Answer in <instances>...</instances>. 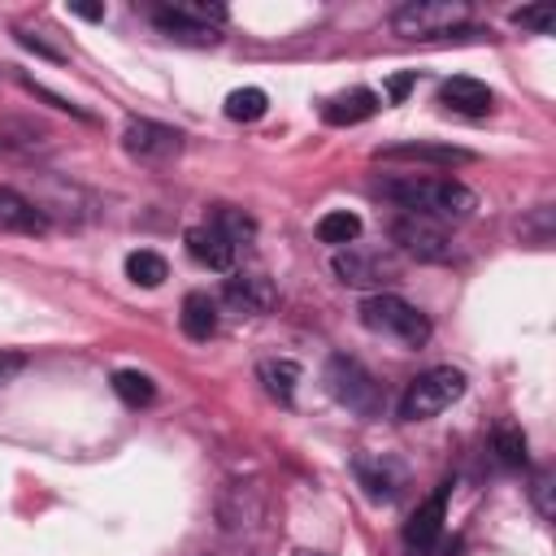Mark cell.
<instances>
[{"label":"cell","mask_w":556,"mask_h":556,"mask_svg":"<svg viewBox=\"0 0 556 556\" xmlns=\"http://www.w3.org/2000/svg\"><path fill=\"white\" fill-rule=\"evenodd\" d=\"M378 191L413 213V217H430V222H465L478 208V195L460 182V178H430V174H400V178H382Z\"/></svg>","instance_id":"1"},{"label":"cell","mask_w":556,"mask_h":556,"mask_svg":"<svg viewBox=\"0 0 556 556\" xmlns=\"http://www.w3.org/2000/svg\"><path fill=\"white\" fill-rule=\"evenodd\" d=\"M361 326L382 334V339H395L404 348H421L430 339V317L417 304H408L404 295H395V291L365 295L361 300Z\"/></svg>","instance_id":"2"},{"label":"cell","mask_w":556,"mask_h":556,"mask_svg":"<svg viewBox=\"0 0 556 556\" xmlns=\"http://www.w3.org/2000/svg\"><path fill=\"white\" fill-rule=\"evenodd\" d=\"M226 22V4H204V0H169L161 9H152V26L161 35H169L174 43H217V26Z\"/></svg>","instance_id":"3"},{"label":"cell","mask_w":556,"mask_h":556,"mask_svg":"<svg viewBox=\"0 0 556 556\" xmlns=\"http://www.w3.org/2000/svg\"><path fill=\"white\" fill-rule=\"evenodd\" d=\"M465 395V374L452 369V365H434L426 374H417L404 395H400V417L404 421H430L439 417L443 408H452L456 400Z\"/></svg>","instance_id":"4"},{"label":"cell","mask_w":556,"mask_h":556,"mask_svg":"<svg viewBox=\"0 0 556 556\" xmlns=\"http://www.w3.org/2000/svg\"><path fill=\"white\" fill-rule=\"evenodd\" d=\"M469 4L465 0H408L391 13V30L404 39H439L452 30H465Z\"/></svg>","instance_id":"5"},{"label":"cell","mask_w":556,"mask_h":556,"mask_svg":"<svg viewBox=\"0 0 556 556\" xmlns=\"http://www.w3.org/2000/svg\"><path fill=\"white\" fill-rule=\"evenodd\" d=\"M326 387H330V395L348 408V413H356V417H378L382 413V387L374 382V374L356 361V356H330L326 361Z\"/></svg>","instance_id":"6"},{"label":"cell","mask_w":556,"mask_h":556,"mask_svg":"<svg viewBox=\"0 0 556 556\" xmlns=\"http://www.w3.org/2000/svg\"><path fill=\"white\" fill-rule=\"evenodd\" d=\"M391 239L400 243V252H408V256H417V261H430V265H443V261H452V235L439 226V222H430V217H413V213H400L395 222H391Z\"/></svg>","instance_id":"7"},{"label":"cell","mask_w":556,"mask_h":556,"mask_svg":"<svg viewBox=\"0 0 556 556\" xmlns=\"http://www.w3.org/2000/svg\"><path fill=\"white\" fill-rule=\"evenodd\" d=\"M122 148L135 161L161 165V161H174L182 152V130H174L165 122H152V117H130L126 130H122Z\"/></svg>","instance_id":"8"},{"label":"cell","mask_w":556,"mask_h":556,"mask_svg":"<svg viewBox=\"0 0 556 556\" xmlns=\"http://www.w3.org/2000/svg\"><path fill=\"white\" fill-rule=\"evenodd\" d=\"M447 491H452V482L434 486V495H430L426 504H417V513L408 517V526H404V547H408V556H434V547H439V539H443Z\"/></svg>","instance_id":"9"},{"label":"cell","mask_w":556,"mask_h":556,"mask_svg":"<svg viewBox=\"0 0 556 556\" xmlns=\"http://www.w3.org/2000/svg\"><path fill=\"white\" fill-rule=\"evenodd\" d=\"M330 269H334V278L343 282V287H361V291H382L387 282H395V265L391 261H382V256H365V252H334L330 256Z\"/></svg>","instance_id":"10"},{"label":"cell","mask_w":556,"mask_h":556,"mask_svg":"<svg viewBox=\"0 0 556 556\" xmlns=\"http://www.w3.org/2000/svg\"><path fill=\"white\" fill-rule=\"evenodd\" d=\"M274 300H278V291L265 274H230L222 282V304L239 317H261L274 308Z\"/></svg>","instance_id":"11"},{"label":"cell","mask_w":556,"mask_h":556,"mask_svg":"<svg viewBox=\"0 0 556 556\" xmlns=\"http://www.w3.org/2000/svg\"><path fill=\"white\" fill-rule=\"evenodd\" d=\"M352 473H356L361 491H365L374 504L395 500V491L404 486V469H400V460H391V456H356V460H352Z\"/></svg>","instance_id":"12"},{"label":"cell","mask_w":556,"mask_h":556,"mask_svg":"<svg viewBox=\"0 0 556 556\" xmlns=\"http://www.w3.org/2000/svg\"><path fill=\"white\" fill-rule=\"evenodd\" d=\"M439 104H443L447 113H460V117H486V113L495 109V96H491L486 83L456 74V78H447V83L439 87Z\"/></svg>","instance_id":"13"},{"label":"cell","mask_w":556,"mask_h":556,"mask_svg":"<svg viewBox=\"0 0 556 556\" xmlns=\"http://www.w3.org/2000/svg\"><path fill=\"white\" fill-rule=\"evenodd\" d=\"M182 243H187V252H191V261L195 265H204V269H213V274H230L235 269V243L226 239V235H217L213 226H191L187 235H182Z\"/></svg>","instance_id":"14"},{"label":"cell","mask_w":556,"mask_h":556,"mask_svg":"<svg viewBox=\"0 0 556 556\" xmlns=\"http://www.w3.org/2000/svg\"><path fill=\"white\" fill-rule=\"evenodd\" d=\"M48 213L26 200L17 187H0V235H43Z\"/></svg>","instance_id":"15"},{"label":"cell","mask_w":556,"mask_h":556,"mask_svg":"<svg viewBox=\"0 0 556 556\" xmlns=\"http://www.w3.org/2000/svg\"><path fill=\"white\" fill-rule=\"evenodd\" d=\"M382 109V96L369 91V87H352V91H339L321 104V122L326 126H356V122H369L374 113Z\"/></svg>","instance_id":"16"},{"label":"cell","mask_w":556,"mask_h":556,"mask_svg":"<svg viewBox=\"0 0 556 556\" xmlns=\"http://www.w3.org/2000/svg\"><path fill=\"white\" fill-rule=\"evenodd\" d=\"M378 161H426V165H465L473 161V152L465 148H447V143H391V148H378Z\"/></svg>","instance_id":"17"},{"label":"cell","mask_w":556,"mask_h":556,"mask_svg":"<svg viewBox=\"0 0 556 556\" xmlns=\"http://www.w3.org/2000/svg\"><path fill=\"white\" fill-rule=\"evenodd\" d=\"M178 321H182V334L204 343L213 330H217V300H208L204 291H187L182 295V308H178Z\"/></svg>","instance_id":"18"},{"label":"cell","mask_w":556,"mask_h":556,"mask_svg":"<svg viewBox=\"0 0 556 556\" xmlns=\"http://www.w3.org/2000/svg\"><path fill=\"white\" fill-rule=\"evenodd\" d=\"M256 378H261V387H265L278 404H291V400H295V387H300V365L287 361V356H269V361L256 365Z\"/></svg>","instance_id":"19"},{"label":"cell","mask_w":556,"mask_h":556,"mask_svg":"<svg viewBox=\"0 0 556 556\" xmlns=\"http://www.w3.org/2000/svg\"><path fill=\"white\" fill-rule=\"evenodd\" d=\"M230 500H239V508H222V526H226V530H243V526H252V521L261 517V491H256V486L235 482V486L222 495V504H230Z\"/></svg>","instance_id":"20"},{"label":"cell","mask_w":556,"mask_h":556,"mask_svg":"<svg viewBox=\"0 0 556 556\" xmlns=\"http://www.w3.org/2000/svg\"><path fill=\"white\" fill-rule=\"evenodd\" d=\"M491 447H495L500 465H508V469H521V465L530 460V452H526V430H521L517 421H500V426L491 430Z\"/></svg>","instance_id":"21"},{"label":"cell","mask_w":556,"mask_h":556,"mask_svg":"<svg viewBox=\"0 0 556 556\" xmlns=\"http://www.w3.org/2000/svg\"><path fill=\"white\" fill-rule=\"evenodd\" d=\"M126 278H130L135 287H161V282L169 278V265H165V256H161V252L139 248V252H130V256H126Z\"/></svg>","instance_id":"22"},{"label":"cell","mask_w":556,"mask_h":556,"mask_svg":"<svg viewBox=\"0 0 556 556\" xmlns=\"http://www.w3.org/2000/svg\"><path fill=\"white\" fill-rule=\"evenodd\" d=\"M113 391H117V400L126 408H143V404L156 400V382L148 374H139V369H117L113 374Z\"/></svg>","instance_id":"23"},{"label":"cell","mask_w":556,"mask_h":556,"mask_svg":"<svg viewBox=\"0 0 556 556\" xmlns=\"http://www.w3.org/2000/svg\"><path fill=\"white\" fill-rule=\"evenodd\" d=\"M208 226H213L217 235H226L235 248H239V243H248V239L256 235V222H252L243 208H230V204H217V208H213V217H208Z\"/></svg>","instance_id":"24"},{"label":"cell","mask_w":556,"mask_h":556,"mask_svg":"<svg viewBox=\"0 0 556 556\" xmlns=\"http://www.w3.org/2000/svg\"><path fill=\"white\" fill-rule=\"evenodd\" d=\"M356 235H361V217L348 213V208H330V213H321V222H317V239H321V243L343 248V243H352Z\"/></svg>","instance_id":"25"},{"label":"cell","mask_w":556,"mask_h":556,"mask_svg":"<svg viewBox=\"0 0 556 556\" xmlns=\"http://www.w3.org/2000/svg\"><path fill=\"white\" fill-rule=\"evenodd\" d=\"M265 109H269V96L261 87H235L226 96V117L230 122H256V117H265Z\"/></svg>","instance_id":"26"},{"label":"cell","mask_w":556,"mask_h":556,"mask_svg":"<svg viewBox=\"0 0 556 556\" xmlns=\"http://www.w3.org/2000/svg\"><path fill=\"white\" fill-rule=\"evenodd\" d=\"M517 230H521V239H530V243H552V208L547 204H539L526 222H517Z\"/></svg>","instance_id":"27"},{"label":"cell","mask_w":556,"mask_h":556,"mask_svg":"<svg viewBox=\"0 0 556 556\" xmlns=\"http://www.w3.org/2000/svg\"><path fill=\"white\" fill-rule=\"evenodd\" d=\"M513 22L526 26V30H534V35H547L552 22H556V13H552V4H534V9H517Z\"/></svg>","instance_id":"28"},{"label":"cell","mask_w":556,"mask_h":556,"mask_svg":"<svg viewBox=\"0 0 556 556\" xmlns=\"http://www.w3.org/2000/svg\"><path fill=\"white\" fill-rule=\"evenodd\" d=\"M17 43H22V48H30V52H39V56H48V61H65V52H61V48H52V43H43L35 30H17Z\"/></svg>","instance_id":"29"},{"label":"cell","mask_w":556,"mask_h":556,"mask_svg":"<svg viewBox=\"0 0 556 556\" xmlns=\"http://www.w3.org/2000/svg\"><path fill=\"white\" fill-rule=\"evenodd\" d=\"M22 369H26V356L22 352H0V387H9Z\"/></svg>","instance_id":"30"},{"label":"cell","mask_w":556,"mask_h":556,"mask_svg":"<svg viewBox=\"0 0 556 556\" xmlns=\"http://www.w3.org/2000/svg\"><path fill=\"white\" fill-rule=\"evenodd\" d=\"M534 508H539V517H552V478L547 473L534 478Z\"/></svg>","instance_id":"31"},{"label":"cell","mask_w":556,"mask_h":556,"mask_svg":"<svg viewBox=\"0 0 556 556\" xmlns=\"http://www.w3.org/2000/svg\"><path fill=\"white\" fill-rule=\"evenodd\" d=\"M413 78H417V74H395V78L387 83V100H404L408 87H413Z\"/></svg>","instance_id":"32"},{"label":"cell","mask_w":556,"mask_h":556,"mask_svg":"<svg viewBox=\"0 0 556 556\" xmlns=\"http://www.w3.org/2000/svg\"><path fill=\"white\" fill-rule=\"evenodd\" d=\"M74 17H87V22H100L104 17V4H70Z\"/></svg>","instance_id":"33"}]
</instances>
